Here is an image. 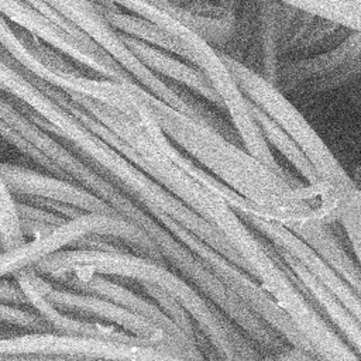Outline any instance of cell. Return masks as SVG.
Wrapping results in <instances>:
<instances>
[{"label":"cell","instance_id":"484cf974","mask_svg":"<svg viewBox=\"0 0 361 361\" xmlns=\"http://www.w3.org/2000/svg\"><path fill=\"white\" fill-rule=\"evenodd\" d=\"M1 251H4V248H3V244H1V241H0V252Z\"/></svg>","mask_w":361,"mask_h":361},{"label":"cell","instance_id":"603a6c76","mask_svg":"<svg viewBox=\"0 0 361 361\" xmlns=\"http://www.w3.org/2000/svg\"><path fill=\"white\" fill-rule=\"evenodd\" d=\"M16 207H17V213L20 220H27V221H35V223H41V224H47V226H59L62 223L66 221V219L45 210L42 207L38 206H32L20 200H16Z\"/></svg>","mask_w":361,"mask_h":361},{"label":"cell","instance_id":"44dd1931","mask_svg":"<svg viewBox=\"0 0 361 361\" xmlns=\"http://www.w3.org/2000/svg\"><path fill=\"white\" fill-rule=\"evenodd\" d=\"M337 221L344 227L350 245L353 248L354 257L358 261L360 257V226H361V196L360 189L355 190L347 200L344 209L341 210Z\"/></svg>","mask_w":361,"mask_h":361},{"label":"cell","instance_id":"8992f818","mask_svg":"<svg viewBox=\"0 0 361 361\" xmlns=\"http://www.w3.org/2000/svg\"><path fill=\"white\" fill-rule=\"evenodd\" d=\"M48 279V278H47ZM49 282H55V285L69 288L78 292L93 293L100 298L109 299L128 312H133L157 327L162 329L173 343L185 353L186 360H203L202 354L199 353L195 341L189 338L158 306L155 302H151L128 288L104 278L100 274L94 272H72L58 276L55 279H48Z\"/></svg>","mask_w":361,"mask_h":361},{"label":"cell","instance_id":"3957f363","mask_svg":"<svg viewBox=\"0 0 361 361\" xmlns=\"http://www.w3.org/2000/svg\"><path fill=\"white\" fill-rule=\"evenodd\" d=\"M219 55L243 94L265 111L296 142L322 180H327L338 186H348L354 183L319 134L286 99V94L279 92L275 85L269 83L241 62L231 59L221 52H219Z\"/></svg>","mask_w":361,"mask_h":361},{"label":"cell","instance_id":"cb8c5ba5","mask_svg":"<svg viewBox=\"0 0 361 361\" xmlns=\"http://www.w3.org/2000/svg\"><path fill=\"white\" fill-rule=\"evenodd\" d=\"M30 265V257L23 245L0 252V276H8Z\"/></svg>","mask_w":361,"mask_h":361},{"label":"cell","instance_id":"277c9868","mask_svg":"<svg viewBox=\"0 0 361 361\" xmlns=\"http://www.w3.org/2000/svg\"><path fill=\"white\" fill-rule=\"evenodd\" d=\"M178 241H180L200 262L233 293L254 314L271 326L290 345L302 348L317 358L314 348L300 333L286 312L272 299V296L254 279L250 274L233 264L207 243L183 227L168 214L159 213L154 216Z\"/></svg>","mask_w":361,"mask_h":361},{"label":"cell","instance_id":"ffe728a7","mask_svg":"<svg viewBox=\"0 0 361 361\" xmlns=\"http://www.w3.org/2000/svg\"><path fill=\"white\" fill-rule=\"evenodd\" d=\"M0 324L24 331H52L48 322L32 307L0 302Z\"/></svg>","mask_w":361,"mask_h":361},{"label":"cell","instance_id":"d6986e66","mask_svg":"<svg viewBox=\"0 0 361 361\" xmlns=\"http://www.w3.org/2000/svg\"><path fill=\"white\" fill-rule=\"evenodd\" d=\"M141 289L144 293H147L155 303L157 306L189 337L193 340L195 334V324L193 319L188 313V310L168 292L161 289L159 286L149 283V282H141ZM195 341V340H193Z\"/></svg>","mask_w":361,"mask_h":361},{"label":"cell","instance_id":"9c48e42d","mask_svg":"<svg viewBox=\"0 0 361 361\" xmlns=\"http://www.w3.org/2000/svg\"><path fill=\"white\" fill-rule=\"evenodd\" d=\"M0 175L13 196L27 195L54 199L73 204L85 212L118 216L107 203L96 197L87 189L48 172L44 173L20 165L0 162Z\"/></svg>","mask_w":361,"mask_h":361},{"label":"cell","instance_id":"4fadbf2b","mask_svg":"<svg viewBox=\"0 0 361 361\" xmlns=\"http://www.w3.org/2000/svg\"><path fill=\"white\" fill-rule=\"evenodd\" d=\"M276 0H258L250 45L243 65L275 85L278 71V41L275 25Z\"/></svg>","mask_w":361,"mask_h":361},{"label":"cell","instance_id":"5b68a950","mask_svg":"<svg viewBox=\"0 0 361 361\" xmlns=\"http://www.w3.org/2000/svg\"><path fill=\"white\" fill-rule=\"evenodd\" d=\"M42 293L54 307L63 313L111 324L151 344L171 347L176 350L183 360H186L185 353L162 329L109 299L55 285L47 278H44L42 282Z\"/></svg>","mask_w":361,"mask_h":361},{"label":"cell","instance_id":"7c38bea8","mask_svg":"<svg viewBox=\"0 0 361 361\" xmlns=\"http://www.w3.org/2000/svg\"><path fill=\"white\" fill-rule=\"evenodd\" d=\"M288 228L309 244L317 252V255L333 271H336L354 289L355 293L360 295L361 278L358 261L350 257L330 224L307 221L290 224Z\"/></svg>","mask_w":361,"mask_h":361},{"label":"cell","instance_id":"ba28073f","mask_svg":"<svg viewBox=\"0 0 361 361\" xmlns=\"http://www.w3.org/2000/svg\"><path fill=\"white\" fill-rule=\"evenodd\" d=\"M259 235V234H258ZM262 243L268 254L276 261L279 268L286 274L292 285L299 290L305 300L334 329H338L341 336L347 340L350 348L360 357L361 350V324L341 302L303 265L283 251L276 250L264 237Z\"/></svg>","mask_w":361,"mask_h":361},{"label":"cell","instance_id":"d4e9b609","mask_svg":"<svg viewBox=\"0 0 361 361\" xmlns=\"http://www.w3.org/2000/svg\"><path fill=\"white\" fill-rule=\"evenodd\" d=\"M0 302L31 307L23 288L16 281L6 279V276H0Z\"/></svg>","mask_w":361,"mask_h":361},{"label":"cell","instance_id":"30bf717a","mask_svg":"<svg viewBox=\"0 0 361 361\" xmlns=\"http://www.w3.org/2000/svg\"><path fill=\"white\" fill-rule=\"evenodd\" d=\"M120 37L123 42L128 47V49L141 61V63L145 65L155 75L186 86L193 93L203 96L217 109L224 111L221 99L214 92L206 76L196 66L188 63L186 61H180L175 58L172 54L157 47H152L147 42H142L137 38L128 37L121 32Z\"/></svg>","mask_w":361,"mask_h":361},{"label":"cell","instance_id":"8fae6325","mask_svg":"<svg viewBox=\"0 0 361 361\" xmlns=\"http://www.w3.org/2000/svg\"><path fill=\"white\" fill-rule=\"evenodd\" d=\"M361 34L351 32L337 47L296 59H279L275 86L283 94H289L300 83L330 72L345 62L360 56Z\"/></svg>","mask_w":361,"mask_h":361},{"label":"cell","instance_id":"e0dca14e","mask_svg":"<svg viewBox=\"0 0 361 361\" xmlns=\"http://www.w3.org/2000/svg\"><path fill=\"white\" fill-rule=\"evenodd\" d=\"M361 72L360 56L345 62L344 65L326 72L320 76L309 79L299 86H296L289 94L292 96H314L334 89H340L358 79Z\"/></svg>","mask_w":361,"mask_h":361},{"label":"cell","instance_id":"7a4b0ae2","mask_svg":"<svg viewBox=\"0 0 361 361\" xmlns=\"http://www.w3.org/2000/svg\"><path fill=\"white\" fill-rule=\"evenodd\" d=\"M37 274L55 279L72 272H94L141 282H149L172 295L190 314L212 343L219 360H235L226 334L231 322L213 302L200 295L185 278L169 267L134 252H103L93 250H58L32 265Z\"/></svg>","mask_w":361,"mask_h":361},{"label":"cell","instance_id":"5bb4252c","mask_svg":"<svg viewBox=\"0 0 361 361\" xmlns=\"http://www.w3.org/2000/svg\"><path fill=\"white\" fill-rule=\"evenodd\" d=\"M102 16L107 20V23L117 30L121 34H126L128 37L137 38L142 42H147L152 47H157L159 49H164L172 55L180 56V59L188 62V51L185 47L175 39L172 35H169L166 31L159 28L158 25L137 17L134 14L121 11L117 6L113 3H97L94 1ZM189 63V62H188Z\"/></svg>","mask_w":361,"mask_h":361},{"label":"cell","instance_id":"52a82bcc","mask_svg":"<svg viewBox=\"0 0 361 361\" xmlns=\"http://www.w3.org/2000/svg\"><path fill=\"white\" fill-rule=\"evenodd\" d=\"M240 219L276 250L286 252L300 265H303L341 302V305L355 319L361 320L360 295L355 293L354 289L336 271H333L309 244H306L300 237L281 223L255 216H243Z\"/></svg>","mask_w":361,"mask_h":361},{"label":"cell","instance_id":"ac0fdd59","mask_svg":"<svg viewBox=\"0 0 361 361\" xmlns=\"http://www.w3.org/2000/svg\"><path fill=\"white\" fill-rule=\"evenodd\" d=\"M25 240L16 207V199L0 175V241L4 250H10L23 244Z\"/></svg>","mask_w":361,"mask_h":361},{"label":"cell","instance_id":"6da1fadb","mask_svg":"<svg viewBox=\"0 0 361 361\" xmlns=\"http://www.w3.org/2000/svg\"><path fill=\"white\" fill-rule=\"evenodd\" d=\"M18 106L30 120L62 142L83 164L116 185L148 213L171 216L233 264L247 271L241 257L216 227L185 206L123 154L89 131L61 106H56L47 120L23 103H18Z\"/></svg>","mask_w":361,"mask_h":361},{"label":"cell","instance_id":"2e32d148","mask_svg":"<svg viewBox=\"0 0 361 361\" xmlns=\"http://www.w3.org/2000/svg\"><path fill=\"white\" fill-rule=\"evenodd\" d=\"M302 8L319 17L337 21L351 30H360L361 0H276Z\"/></svg>","mask_w":361,"mask_h":361},{"label":"cell","instance_id":"7402d4cb","mask_svg":"<svg viewBox=\"0 0 361 361\" xmlns=\"http://www.w3.org/2000/svg\"><path fill=\"white\" fill-rule=\"evenodd\" d=\"M16 200H20V202H24V203H28V204H32V206H38V207H42L45 210H49L66 220H71V219H75V217H79L80 214L85 213V210L73 206V204H69V203H65V202H59V200H54V199H45V197H38V196H27V195H18V196H14Z\"/></svg>","mask_w":361,"mask_h":361},{"label":"cell","instance_id":"9a60e30c","mask_svg":"<svg viewBox=\"0 0 361 361\" xmlns=\"http://www.w3.org/2000/svg\"><path fill=\"white\" fill-rule=\"evenodd\" d=\"M247 104H248V110H250L254 121L257 123L258 128L261 130L265 141L272 144L300 172V175L307 180L309 185L322 182L316 169L309 162V159L302 152V149L296 145V142L265 111H262L251 100L247 99Z\"/></svg>","mask_w":361,"mask_h":361}]
</instances>
